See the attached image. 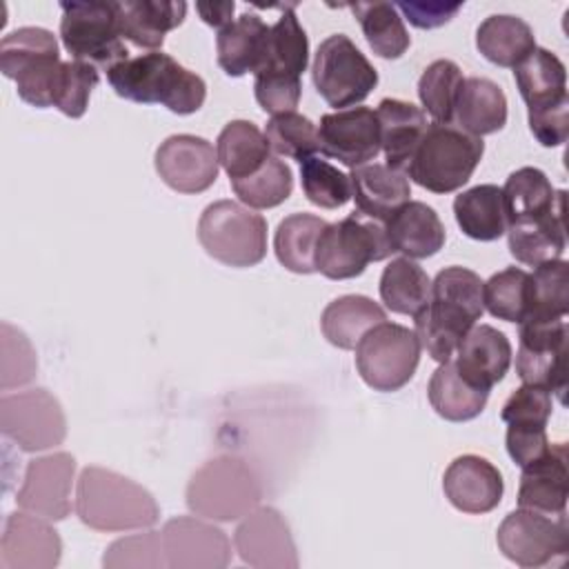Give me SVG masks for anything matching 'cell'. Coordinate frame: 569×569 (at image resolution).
Returning a JSON list of instances; mask_svg holds the SVG:
<instances>
[{
    "label": "cell",
    "instance_id": "7402d4cb",
    "mask_svg": "<svg viewBox=\"0 0 569 569\" xmlns=\"http://www.w3.org/2000/svg\"><path fill=\"white\" fill-rule=\"evenodd\" d=\"M569 496L567 445L551 442V447L533 462L522 467L518 505L522 509L540 511L547 516H565Z\"/></svg>",
    "mask_w": 569,
    "mask_h": 569
},
{
    "label": "cell",
    "instance_id": "2e32d148",
    "mask_svg": "<svg viewBox=\"0 0 569 569\" xmlns=\"http://www.w3.org/2000/svg\"><path fill=\"white\" fill-rule=\"evenodd\" d=\"M320 151L345 167H362L376 160L380 149V122L369 107H349L325 113L318 127Z\"/></svg>",
    "mask_w": 569,
    "mask_h": 569
},
{
    "label": "cell",
    "instance_id": "1f68e13d",
    "mask_svg": "<svg viewBox=\"0 0 569 569\" xmlns=\"http://www.w3.org/2000/svg\"><path fill=\"white\" fill-rule=\"evenodd\" d=\"M511 256L529 267H538L562 258L567 247L565 236V207L525 222H511L507 227Z\"/></svg>",
    "mask_w": 569,
    "mask_h": 569
},
{
    "label": "cell",
    "instance_id": "d6a6232c",
    "mask_svg": "<svg viewBox=\"0 0 569 569\" xmlns=\"http://www.w3.org/2000/svg\"><path fill=\"white\" fill-rule=\"evenodd\" d=\"M453 216L465 236L489 242L507 233V211L498 184H476L453 200Z\"/></svg>",
    "mask_w": 569,
    "mask_h": 569
},
{
    "label": "cell",
    "instance_id": "5bb4252c",
    "mask_svg": "<svg viewBox=\"0 0 569 569\" xmlns=\"http://www.w3.org/2000/svg\"><path fill=\"white\" fill-rule=\"evenodd\" d=\"M73 476L76 458L67 451L29 460L22 487L16 493L18 507L44 520H64L71 513Z\"/></svg>",
    "mask_w": 569,
    "mask_h": 569
},
{
    "label": "cell",
    "instance_id": "484cf974",
    "mask_svg": "<svg viewBox=\"0 0 569 569\" xmlns=\"http://www.w3.org/2000/svg\"><path fill=\"white\" fill-rule=\"evenodd\" d=\"M349 180L356 211L382 224L396 209L409 202L411 196L409 178L402 171H396L380 162H369L351 169Z\"/></svg>",
    "mask_w": 569,
    "mask_h": 569
},
{
    "label": "cell",
    "instance_id": "44dd1931",
    "mask_svg": "<svg viewBox=\"0 0 569 569\" xmlns=\"http://www.w3.org/2000/svg\"><path fill=\"white\" fill-rule=\"evenodd\" d=\"M447 500L462 513H487L502 500L505 482L496 465L476 453L458 456L442 476Z\"/></svg>",
    "mask_w": 569,
    "mask_h": 569
},
{
    "label": "cell",
    "instance_id": "d6986e66",
    "mask_svg": "<svg viewBox=\"0 0 569 569\" xmlns=\"http://www.w3.org/2000/svg\"><path fill=\"white\" fill-rule=\"evenodd\" d=\"M156 171L173 191L200 193L218 178V153L200 136L176 133L156 149Z\"/></svg>",
    "mask_w": 569,
    "mask_h": 569
},
{
    "label": "cell",
    "instance_id": "ab89813d",
    "mask_svg": "<svg viewBox=\"0 0 569 569\" xmlns=\"http://www.w3.org/2000/svg\"><path fill=\"white\" fill-rule=\"evenodd\" d=\"M380 298L393 313L416 316L431 296V280L427 271L411 258H393L380 276Z\"/></svg>",
    "mask_w": 569,
    "mask_h": 569
},
{
    "label": "cell",
    "instance_id": "f5cc1de1",
    "mask_svg": "<svg viewBox=\"0 0 569 569\" xmlns=\"http://www.w3.org/2000/svg\"><path fill=\"white\" fill-rule=\"evenodd\" d=\"M396 9L407 18L413 27L418 29H436L447 24L460 9V2H440V0H427V2H416V0H405L398 2Z\"/></svg>",
    "mask_w": 569,
    "mask_h": 569
},
{
    "label": "cell",
    "instance_id": "7a4b0ae2",
    "mask_svg": "<svg viewBox=\"0 0 569 569\" xmlns=\"http://www.w3.org/2000/svg\"><path fill=\"white\" fill-rule=\"evenodd\" d=\"M107 80L120 98L138 104H162L178 116L196 113L207 98L204 80L162 51L113 64Z\"/></svg>",
    "mask_w": 569,
    "mask_h": 569
},
{
    "label": "cell",
    "instance_id": "f546056e",
    "mask_svg": "<svg viewBox=\"0 0 569 569\" xmlns=\"http://www.w3.org/2000/svg\"><path fill=\"white\" fill-rule=\"evenodd\" d=\"M453 120H458L462 131L476 138L500 131L507 122L505 91L489 78H465L456 100Z\"/></svg>",
    "mask_w": 569,
    "mask_h": 569
},
{
    "label": "cell",
    "instance_id": "3957f363",
    "mask_svg": "<svg viewBox=\"0 0 569 569\" xmlns=\"http://www.w3.org/2000/svg\"><path fill=\"white\" fill-rule=\"evenodd\" d=\"M76 513L96 531H131L156 525L160 509L151 491L131 478L104 467H84L76 485Z\"/></svg>",
    "mask_w": 569,
    "mask_h": 569
},
{
    "label": "cell",
    "instance_id": "4316f807",
    "mask_svg": "<svg viewBox=\"0 0 569 569\" xmlns=\"http://www.w3.org/2000/svg\"><path fill=\"white\" fill-rule=\"evenodd\" d=\"M385 233L393 253L400 251L411 260L438 253L447 238L445 224L436 209L420 200H409L396 209L385 222Z\"/></svg>",
    "mask_w": 569,
    "mask_h": 569
},
{
    "label": "cell",
    "instance_id": "603a6c76",
    "mask_svg": "<svg viewBox=\"0 0 569 569\" xmlns=\"http://www.w3.org/2000/svg\"><path fill=\"white\" fill-rule=\"evenodd\" d=\"M509 338L491 325H473L456 347L458 371L476 387L491 391L511 365Z\"/></svg>",
    "mask_w": 569,
    "mask_h": 569
},
{
    "label": "cell",
    "instance_id": "30bf717a",
    "mask_svg": "<svg viewBox=\"0 0 569 569\" xmlns=\"http://www.w3.org/2000/svg\"><path fill=\"white\" fill-rule=\"evenodd\" d=\"M311 78L322 100L338 111L362 102L378 84V71L345 33H333L320 42Z\"/></svg>",
    "mask_w": 569,
    "mask_h": 569
},
{
    "label": "cell",
    "instance_id": "f35d334b",
    "mask_svg": "<svg viewBox=\"0 0 569 569\" xmlns=\"http://www.w3.org/2000/svg\"><path fill=\"white\" fill-rule=\"evenodd\" d=\"M327 224V220L313 213H291L280 220L273 236L278 262L293 273H313L318 238Z\"/></svg>",
    "mask_w": 569,
    "mask_h": 569
},
{
    "label": "cell",
    "instance_id": "7bdbcfd3",
    "mask_svg": "<svg viewBox=\"0 0 569 569\" xmlns=\"http://www.w3.org/2000/svg\"><path fill=\"white\" fill-rule=\"evenodd\" d=\"M465 78L460 67L453 60L438 58L433 60L420 76L418 80V98L427 113L440 122V124H451L453 122V111H456V100L460 93Z\"/></svg>",
    "mask_w": 569,
    "mask_h": 569
},
{
    "label": "cell",
    "instance_id": "52a82bcc",
    "mask_svg": "<svg viewBox=\"0 0 569 569\" xmlns=\"http://www.w3.org/2000/svg\"><path fill=\"white\" fill-rule=\"evenodd\" d=\"M391 253L385 224L353 211L338 222H329L320 233L316 271L329 280H347L360 276L369 262L385 260Z\"/></svg>",
    "mask_w": 569,
    "mask_h": 569
},
{
    "label": "cell",
    "instance_id": "bcb514c9",
    "mask_svg": "<svg viewBox=\"0 0 569 569\" xmlns=\"http://www.w3.org/2000/svg\"><path fill=\"white\" fill-rule=\"evenodd\" d=\"M49 56H60L58 42L56 36L42 27H20L0 40V71L11 80Z\"/></svg>",
    "mask_w": 569,
    "mask_h": 569
},
{
    "label": "cell",
    "instance_id": "8992f818",
    "mask_svg": "<svg viewBox=\"0 0 569 569\" xmlns=\"http://www.w3.org/2000/svg\"><path fill=\"white\" fill-rule=\"evenodd\" d=\"M198 240L227 267H253L267 256V220L236 200H216L198 220Z\"/></svg>",
    "mask_w": 569,
    "mask_h": 569
},
{
    "label": "cell",
    "instance_id": "74e56055",
    "mask_svg": "<svg viewBox=\"0 0 569 569\" xmlns=\"http://www.w3.org/2000/svg\"><path fill=\"white\" fill-rule=\"evenodd\" d=\"M267 136L249 120H231L222 127L216 140L218 164L229 180H240L256 173L269 160Z\"/></svg>",
    "mask_w": 569,
    "mask_h": 569
},
{
    "label": "cell",
    "instance_id": "cb8c5ba5",
    "mask_svg": "<svg viewBox=\"0 0 569 569\" xmlns=\"http://www.w3.org/2000/svg\"><path fill=\"white\" fill-rule=\"evenodd\" d=\"M269 24L258 13H242L216 36L218 64L227 76L258 73L267 60Z\"/></svg>",
    "mask_w": 569,
    "mask_h": 569
},
{
    "label": "cell",
    "instance_id": "e0dca14e",
    "mask_svg": "<svg viewBox=\"0 0 569 569\" xmlns=\"http://www.w3.org/2000/svg\"><path fill=\"white\" fill-rule=\"evenodd\" d=\"M233 545L242 562L256 569H296L298 553L291 529L273 507H256L233 531Z\"/></svg>",
    "mask_w": 569,
    "mask_h": 569
},
{
    "label": "cell",
    "instance_id": "6da1fadb",
    "mask_svg": "<svg viewBox=\"0 0 569 569\" xmlns=\"http://www.w3.org/2000/svg\"><path fill=\"white\" fill-rule=\"evenodd\" d=\"M485 311L482 280L465 267H447L436 273L427 307L413 316L420 347L436 360L453 358L462 336Z\"/></svg>",
    "mask_w": 569,
    "mask_h": 569
},
{
    "label": "cell",
    "instance_id": "9c48e42d",
    "mask_svg": "<svg viewBox=\"0 0 569 569\" xmlns=\"http://www.w3.org/2000/svg\"><path fill=\"white\" fill-rule=\"evenodd\" d=\"M420 349L413 329L385 320L371 327L356 345V367L371 389L398 391L413 378Z\"/></svg>",
    "mask_w": 569,
    "mask_h": 569
},
{
    "label": "cell",
    "instance_id": "b9f144b4",
    "mask_svg": "<svg viewBox=\"0 0 569 569\" xmlns=\"http://www.w3.org/2000/svg\"><path fill=\"white\" fill-rule=\"evenodd\" d=\"M529 276V311L522 320H565L569 311V262L558 258L533 267V273Z\"/></svg>",
    "mask_w": 569,
    "mask_h": 569
},
{
    "label": "cell",
    "instance_id": "681fc988",
    "mask_svg": "<svg viewBox=\"0 0 569 569\" xmlns=\"http://www.w3.org/2000/svg\"><path fill=\"white\" fill-rule=\"evenodd\" d=\"M98 69L87 62L67 60L62 62L53 84V107L69 118L84 116L91 91L98 87Z\"/></svg>",
    "mask_w": 569,
    "mask_h": 569
},
{
    "label": "cell",
    "instance_id": "8fae6325",
    "mask_svg": "<svg viewBox=\"0 0 569 569\" xmlns=\"http://www.w3.org/2000/svg\"><path fill=\"white\" fill-rule=\"evenodd\" d=\"M498 549L511 562L529 569L562 562L569 553V525L565 516L516 509L505 516L496 533Z\"/></svg>",
    "mask_w": 569,
    "mask_h": 569
},
{
    "label": "cell",
    "instance_id": "5b68a950",
    "mask_svg": "<svg viewBox=\"0 0 569 569\" xmlns=\"http://www.w3.org/2000/svg\"><path fill=\"white\" fill-rule=\"evenodd\" d=\"M482 153V138L453 124L433 122L427 127L405 173L427 191L451 193L469 182Z\"/></svg>",
    "mask_w": 569,
    "mask_h": 569
},
{
    "label": "cell",
    "instance_id": "e575fe53",
    "mask_svg": "<svg viewBox=\"0 0 569 569\" xmlns=\"http://www.w3.org/2000/svg\"><path fill=\"white\" fill-rule=\"evenodd\" d=\"M427 396L438 416L451 422H465L482 413L489 391L471 385L453 360L440 362L427 385Z\"/></svg>",
    "mask_w": 569,
    "mask_h": 569
},
{
    "label": "cell",
    "instance_id": "60d3db41",
    "mask_svg": "<svg viewBox=\"0 0 569 569\" xmlns=\"http://www.w3.org/2000/svg\"><path fill=\"white\" fill-rule=\"evenodd\" d=\"M349 9L356 16V20L360 22L362 33H365L369 47L373 49V53H378L380 58H387V60H396L409 49L411 38L405 29L402 16L396 9V4H391V2H356V4H349Z\"/></svg>",
    "mask_w": 569,
    "mask_h": 569
},
{
    "label": "cell",
    "instance_id": "4fadbf2b",
    "mask_svg": "<svg viewBox=\"0 0 569 569\" xmlns=\"http://www.w3.org/2000/svg\"><path fill=\"white\" fill-rule=\"evenodd\" d=\"M518 353L516 373L522 385L540 387L556 393L565 402L567 376V322L565 320H522L518 322Z\"/></svg>",
    "mask_w": 569,
    "mask_h": 569
},
{
    "label": "cell",
    "instance_id": "7dc6e473",
    "mask_svg": "<svg viewBox=\"0 0 569 569\" xmlns=\"http://www.w3.org/2000/svg\"><path fill=\"white\" fill-rule=\"evenodd\" d=\"M300 184L307 200L322 209H338L351 200L349 176L318 156L300 162Z\"/></svg>",
    "mask_w": 569,
    "mask_h": 569
},
{
    "label": "cell",
    "instance_id": "8d00e7d4",
    "mask_svg": "<svg viewBox=\"0 0 569 569\" xmlns=\"http://www.w3.org/2000/svg\"><path fill=\"white\" fill-rule=\"evenodd\" d=\"M309 64V38L298 22L293 4L282 7V16L269 27L267 60L258 73L300 80ZM256 73V76H258Z\"/></svg>",
    "mask_w": 569,
    "mask_h": 569
},
{
    "label": "cell",
    "instance_id": "9a60e30c",
    "mask_svg": "<svg viewBox=\"0 0 569 569\" xmlns=\"http://www.w3.org/2000/svg\"><path fill=\"white\" fill-rule=\"evenodd\" d=\"M500 418L507 425V451L520 469L551 447L547 438V422L551 418L549 391L533 385L518 387L502 405Z\"/></svg>",
    "mask_w": 569,
    "mask_h": 569
},
{
    "label": "cell",
    "instance_id": "f1b7e54d",
    "mask_svg": "<svg viewBox=\"0 0 569 569\" xmlns=\"http://www.w3.org/2000/svg\"><path fill=\"white\" fill-rule=\"evenodd\" d=\"M187 16V2L169 0H124L118 2V22L124 40L140 49H160L164 36L180 27Z\"/></svg>",
    "mask_w": 569,
    "mask_h": 569
},
{
    "label": "cell",
    "instance_id": "277c9868",
    "mask_svg": "<svg viewBox=\"0 0 569 569\" xmlns=\"http://www.w3.org/2000/svg\"><path fill=\"white\" fill-rule=\"evenodd\" d=\"M262 485L256 471L238 456H216L207 460L187 485V507L191 513L231 522L258 507Z\"/></svg>",
    "mask_w": 569,
    "mask_h": 569
},
{
    "label": "cell",
    "instance_id": "db71d44e",
    "mask_svg": "<svg viewBox=\"0 0 569 569\" xmlns=\"http://www.w3.org/2000/svg\"><path fill=\"white\" fill-rule=\"evenodd\" d=\"M233 9L236 4L233 2H198L196 4V11L200 13V18L209 24V27H216L218 31L222 27H227L233 18Z\"/></svg>",
    "mask_w": 569,
    "mask_h": 569
},
{
    "label": "cell",
    "instance_id": "7c38bea8",
    "mask_svg": "<svg viewBox=\"0 0 569 569\" xmlns=\"http://www.w3.org/2000/svg\"><path fill=\"white\" fill-rule=\"evenodd\" d=\"M0 431L22 451H44L64 440L67 418L58 398L38 387L2 396Z\"/></svg>",
    "mask_w": 569,
    "mask_h": 569
},
{
    "label": "cell",
    "instance_id": "ac0fdd59",
    "mask_svg": "<svg viewBox=\"0 0 569 569\" xmlns=\"http://www.w3.org/2000/svg\"><path fill=\"white\" fill-rule=\"evenodd\" d=\"M160 536L169 569H222L231 562L227 533L204 520L191 516L171 518Z\"/></svg>",
    "mask_w": 569,
    "mask_h": 569
},
{
    "label": "cell",
    "instance_id": "d590c367",
    "mask_svg": "<svg viewBox=\"0 0 569 569\" xmlns=\"http://www.w3.org/2000/svg\"><path fill=\"white\" fill-rule=\"evenodd\" d=\"M478 51L498 67H516L536 49L533 29L518 16L493 13L478 24Z\"/></svg>",
    "mask_w": 569,
    "mask_h": 569
},
{
    "label": "cell",
    "instance_id": "c3c4849f",
    "mask_svg": "<svg viewBox=\"0 0 569 569\" xmlns=\"http://www.w3.org/2000/svg\"><path fill=\"white\" fill-rule=\"evenodd\" d=\"M264 136L269 147L284 156L302 162L320 149L318 127L298 111H284L269 118L264 127Z\"/></svg>",
    "mask_w": 569,
    "mask_h": 569
},
{
    "label": "cell",
    "instance_id": "f907efd6",
    "mask_svg": "<svg viewBox=\"0 0 569 569\" xmlns=\"http://www.w3.org/2000/svg\"><path fill=\"white\" fill-rule=\"evenodd\" d=\"M102 565L107 569H158L167 567L164 560V549H162V536L158 531H147V533H136L120 538L109 545L104 551Z\"/></svg>",
    "mask_w": 569,
    "mask_h": 569
},
{
    "label": "cell",
    "instance_id": "ffe728a7",
    "mask_svg": "<svg viewBox=\"0 0 569 569\" xmlns=\"http://www.w3.org/2000/svg\"><path fill=\"white\" fill-rule=\"evenodd\" d=\"M62 542L49 520L29 511L9 513L0 540L2 569H51L60 562Z\"/></svg>",
    "mask_w": 569,
    "mask_h": 569
},
{
    "label": "cell",
    "instance_id": "ee69618b",
    "mask_svg": "<svg viewBox=\"0 0 569 569\" xmlns=\"http://www.w3.org/2000/svg\"><path fill=\"white\" fill-rule=\"evenodd\" d=\"M531 276L520 267H507L482 282V302L487 311L505 322H520L529 311Z\"/></svg>",
    "mask_w": 569,
    "mask_h": 569
},
{
    "label": "cell",
    "instance_id": "f6af8a7d",
    "mask_svg": "<svg viewBox=\"0 0 569 569\" xmlns=\"http://www.w3.org/2000/svg\"><path fill=\"white\" fill-rule=\"evenodd\" d=\"M231 189L247 207L271 209L291 196L293 176L284 160L269 156V160L256 173L231 180Z\"/></svg>",
    "mask_w": 569,
    "mask_h": 569
},
{
    "label": "cell",
    "instance_id": "d4e9b609",
    "mask_svg": "<svg viewBox=\"0 0 569 569\" xmlns=\"http://www.w3.org/2000/svg\"><path fill=\"white\" fill-rule=\"evenodd\" d=\"M376 116L380 122V149L385 151L387 167L405 173L429 127L427 116L420 107L400 98H382Z\"/></svg>",
    "mask_w": 569,
    "mask_h": 569
},
{
    "label": "cell",
    "instance_id": "ba28073f",
    "mask_svg": "<svg viewBox=\"0 0 569 569\" xmlns=\"http://www.w3.org/2000/svg\"><path fill=\"white\" fill-rule=\"evenodd\" d=\"M60 38L73 60L109 71L129 58L120 33L118 2H60Z\"/></svg>",
    "mask_w": 569,
    "mask_h": 569
},
{
    "label": "cell",
    "instance_id": "83f0119b",
    "mask_svg": "<svg viewBox=\"0 0 569 569\" xmlns=\"http://www.w3.org/2000/svg\"><path fill=\"white\" fill-rule=\"evenodd\" d=\"M513 78L529 113L569 102L567 69L549 49L536 47L513 67Z\"/></svg>",
    "mask_w": 569,
    "mask_h": 569
},
{
    "label": "cell",
    "instance_id": "4dcf8cb0",
    "mask_svg": "<svg viewBox=\"0 0 569 569\" xmlns=\"http://www.w3.org/2000/svg\"><path fill=\"white\" fill-rule=\"evenodd\" d=\"M502 189L507 222H525L542 218L565 207V191H556L545 171L536 167H520L509 173Z\"/></svg>",
    "mask_w": 569,
    "mask_h": 569
},
{
    "label": "cell",
    "instance_id": "816d5d0a",
    "mask_svg": "<svg viewBox=\"0 0 569 569\" xmlns=\"http://www.w3.org/2000/svg\"><path fill=\"white\" fill-rule=\"evenodd\" d=\"M36 369L38 360L29 338L9 322H2V389L31 382Z\"/></svg>",
    "mask_w": 569,
    "mask_h": 569
},
{
    "label": "cell",
    "instance_id": "836d02e7",
    "mask_svg": "<svg viewBox=\"0 0 569 569\" xmlns=\"http://www.w3.org/2000/svg\"><path fill=\"white\" fill-rule=\"evenodd\" d=\"M385 309L367 296H340L331 300L322 316L320 329L325 338L338 349H356L360 338L376 325L385 322Z\"/></svg>",
    "mask_w": 569,
    "mask_h": 569
}]
</instances>
